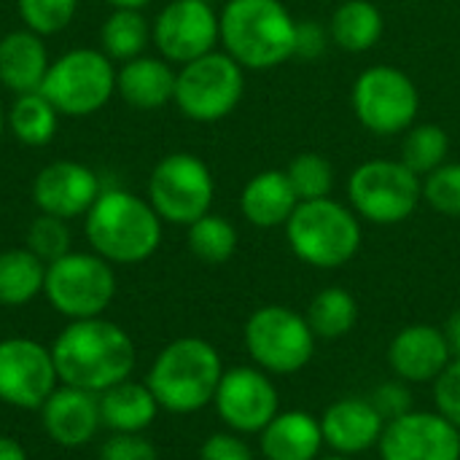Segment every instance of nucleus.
Segmentation results:
<instances>
[{
    "label": "nucleus",
    "instance_id": "f257e3e1",
    "mask_svg": "<svg viewBox=\"0 0 460 460\" xmlns=\"http://www.w3.org/2000/svg\"><path fill=\"white\" fill-rule=\"evenodd\" d=\"M51 358L62 385L102 394L132 377L137 350L127 329L100 315L70 321L51 342Z\"/></svg>",
    "mask_w": 460,
    "mask_h": 460
},
{
    "label": "nucleus",
    "instance_id": "f03ea898",
    "mask_svg": "<svg viewBox=\"0 0 460 460\" xmlns=\"http://www.w3.org/2000/svg\"><path fill=\"white\" fill-rule=\"evenodd\" d=\"M296 19L283 0H226L218 13L224 51L243 70H272L296 54Z\"/></svg>",
    "mask_w": 460,
    "mask_h": 460
},
{
    "label": "nucleus",
    "instance_id": "7ed1b4c3",
    "mask_svg": "<svg viewBox=\"0 0 460 460\" xmlns=\"http://www.w3.org/2000/svg\"><path fill=\"white\" fill-rule=\"evenodd\" d=\"M84 232L97 256L111 264H140L162 243V218L148 199L127 189H102L89 213Z\"/></svg>",
    "mask_w": 460,
    "mask_h": 460
},
{
    "label": "nucleus",
    "instance_id": "20e7f679",
    "mask_svg": "<svg viewBox=\"0 0 460 460\" xmlns=\"http://www.w3.org/2000/svg\"><path fill=\"white\" fill-rule=\"evenodd\" d=\"M221 377V356L208 340L178 337L156 353L146 385L151 388L159 410L191 415L213 404Z\"/></svg>",
    "mask_w": 460,
    "mask_h": 460
},
{
    "label": "nucleus",
    "instance_id": "39448f33",
    "mask_svg": "<svg viewBox=\"0 0 460 460\" xmlns=\"http://www.w3.org/2000/svg\"><path fill=\"white\" fill-rule=\"evenodd\" d=\"M361 221L353 208L326 197L299 202L286 224L294 256L315 270H337L356 259L361 248Z\"/></svg>",
    "mask_w": 460,
    "mask_h": 460
},
{
    "label": "nucleus",
    "instance_id": "423d86ee",
    "mask_svg": "<svg viewBox=\"0 0 460 460\" xmlns=\"http://www.w3.org/2000/svg\"><path fill=\"white\" fill-rule=\"evenodd\" d=\"M59 116L84 119L116 94V70L102 49H70L57 57L38 89Z\"/></svg>",
    "mask_w": 460,
    "mask_h": 460
},
{
    "label": "nucleus",
    "instance_id": "0eeeda50",
    "mask_svg": "<svg viewBox=\"0 0 460 460\" xmlns=\"http://www.w3.org/2000/svg\"><path fill=\"white\" fill-rule=\"evenodd\" d=\"M420 199V175H415L402 159L361 162L348 178V202L353 213L377 226L407 221L418 210Z\"/></svg>",
    "mask_w": 460,
    "mask_h": 460
},
{
    "label": "nucleus",
    "instance_id": "6e6552de",
    "mask_svg": "<svg viewBox=\"0 0 460 460\" xmlns=\"http://www.w3.org/2000/svg\"><path fill=\"white\" fill-rule=\"evenodd\" d=\"M43 296L67 321L100 318L116 296L113 264L94 251H70L46 264Z\"/></svg>",
    "mask_w": 460,
    "mask_h": 460
},
{
    "label": "nucleus",
    "instance_id": "1a4fd4ad",
    "mask_svg": "<svg viewBox=\"0 0 460 460\" xmlns=\"http://www.w3.org/2000/svg\"><path fill=\"white\" fill-rule=\"evenodd\" d=\"M248 356L267 375H296L315 353V334L307 318L283 305H264L251 313L243 329Z\"/></svg>",
    "mask_w": 460,
    "mask_h": 460
},
{
    "label": "nucleus",
    "instance_id": "9d476101",
    "mask_svg": "<svg viewBox=\"0 0 460 460\" xmlns=\"http://www.w3.org/2000/svg\"><path fill=\"white\" fill-rule=\"evenodd\" d=\"M245 94V70L226 54L210 51L181 65L172 102L178 111L199 124L226 119Z\"/></svg>",
    "mask_w": 460,
    "mask_h": 460
},
{
    "label": "nucleus",
    "instance_id": "9b49d317",
    "mask_svg": "<svg viewBox=\"0 0 460 460\" xmlns=\"http://www.w3.org/2000/svg\"><path fill=\"white\" fill-rule=\"evenodd\" d=\"M216 197L210 167L186 151L167 154L148 175V202L156 216L175 226H191L208 216Z\"/></svg>",
    "mask_w": 460,
    "mask_h": 460
},
{
    "label": "nucleus",
    "instance_id": "f8f14e48",
    "mask_svg": "<svg viewBox=\"0 0 460 460\" xmlns=\"http://www.w3.org/2000/svg\"><path fill=\"white\" fill-rule=\"evenodd\" d=\"M350 105L361 127L372 135H399L407 132L420 111V92L415 81L394 65H372L358 73Z\"/></svg>",
    "mask_w": 460,
    "mask_h": 460
},
{
    "label": "nucleus",
    "instance_id": "ddd939ff",
    "mask_svg": "<svg viewBox=\"0 0 460 460\" xmlns=\"http://www.w3.org/2000/svg\"><path fill=\"white\" fill-rule=\"evenodd\" d=\"M59 385L51 348L30 337L0 340V402L13 410H40Z\"/></svg>",
    "mask_w": 460,
    "mask_h": 460
},
{
    "label": "nucleus",
    "instance_id": "4468645a",
    "mask_svg": "<svg viewBox=\"0 0 460 460\" xmlns=\"http://www.w3.org/2000/svg\"><path fill=\"white\" fill-rule=\"evenodd\" d=\"M213 407L221 423L234 434H261L280 412V396L272 377L259 367H232L216 388Z\"/></svg>",
    "mask_w": 460,
    "mask_h": 460
},
{
    "label": "nucleus",
    "instance_id": "2eb2a0df",
    "mask_svg": "<svg viewBox=\"0 0 460 460\" xmlns=\"http://www.w3.org/2000/svg\"><path fill=\"white\" fill-rule=\"evenodd\" d=\"M151 40L170 65H186L216 51L218 13L210 0H170L151 24Z\"/></svg>",
    "mask_w": 460,
    "mask_h": 460
},
{
    "label": "nucleus",
    "instance_id": "dca6fc26",
    "mask_svg": "<svg viewBox=\"0 0 460 460\" xmlns=\"http://www.w3.org/2000/svg\"><path fill=\"white\" fill-rule=\"evenodd\" d=\"M383 460H460V431L437 410L388 420L377 445Z\"/></svg>",
    "mask_w": 460,
    "mask_h": 460
},
{
    "label": "nucleus",
    "instance_id": "f3484780",
    "mask_svg": "<svg viewBox=\"0 0 460 460\" xmlns=\"http://www.w3.org/2000/svg\"><path fill=\"white\" fill-rule=\"evenodd\" d=\"M102 183L97 172L81 162L59 159L46 164L32 181V202L40 213L57 216L62 221L86 216L100 197Z\"/></svg>",
    "mask_w": 460,
    "mask_h": 460
},
{
    "label": "nucleus",
    "instance_id": "a211bd4d",
    "mask_svg": "<svg viewBox=\"0 0 460 460\" xmlns=\"http://www.w3.org/2000/svg\"><path fill=\"white\" fill-rule=\"evenodd\" d=\"M38 412H40V426L46 437L65 450L89 445L102 429L97 394L84 391V388L59 383Z\"/></svg>",
    "mask_w": 460,
    "mask_h": 460
},
{
    "label": "nucleus",
    "instance_id": "6ab92c4d",
    "mask_svg": "<svg viewBox=\"0 0 460 460\" xmlns=\"http://www.w3.org/2000/svg\"><path fill=\"white\" fill-rule=\"evenodd\" d=\"M450 361L445 332L431 323L404 326L388 345V367L404 383H434Z\"/></svg>",
    "mask_w": 460,
    "mask_h": 460
},
{
    "label": "nucleus",
    "instance_id": "aec40b11",
    "mask_svg": "<svg viewBox=\"0 0 460 460\" xmlns=\"http://www.w3.org/2000/svg\"><path fill=\"white\" fill-rule=\"evenodd\" d=\"M385 420L375 410L369 399L345 396L329 404L321 415L323 445H329L337 456H361L380 445Z\"/></svg>",
    "mask_w": 460,
    "mask_h": 460
},
{
    "label": "nucleus",
    "instance_id": "412c9836",
    "mask_svg": "<svg viewBox=\"0 0 460 460\" xmlns=\"http://www.w3.org/2000/svg\"><path fill=\"white\" fill-rule=\"evenodd\" d=\"M178 73L164 57H135L116 70V94L135 111H159L175 97Z\"/></svg>",
    "mask_w": 460,
    "mask_h": 460
},
{
    "label": "nucleus",
    "instance_id": "4be33fe9",
    "mask_svg": "<svg viewBox=\"0 0 460 460\" xmlns=\"http://www.w3.org/2000/svg\"><path fill=\"white\" fill-rule=\"evenodd\" d=\"M264 460H318L323 447L321 418L305 410L278 412L259 434Z\"/></svg>",
    "mask_w": 460,
    "mask_h": 460
},
{
    "label": "nucleus",
    "instance_id": "5701e85b",
    "mask_svg": "<svg viewBox=\"0 0 460 460\" xmlns=\"http://www.w3.org/2000/svg\"><path fill=\"white\" fill-rule=\"evenodd\" d=\"M299 205L286 170H261L240 191V213L259 229L286 226Z\"/></svg>",
    "mask_w": 460,
    "mask_h": 460
},
{
    "label": "nucleus",
    "instance_id": "b1692460",
    "mask_svg": "<svg viewBox=\"0 0 460 460\" xmlns=\"http://www.w3.org/2000/svg\"><path fill=\"white\" fill-rule=\"evenodd\" d=\"M51 59L43 38L32 30H11L0 38V84L13 94L38 92Z\"/></svg>",
    "mask_w": 460,
    "mask_h": 460
},
{
    "label": "nucleus",
    "instance_id": "393cba45",
    "mask_svg": "<svg viewBox=\"0 0 460 460\" xmlns=\"http://www.w3.org/2000/svg\"><path fill=\"white\" fill-rule=\"evenodd\" d=\"M97 402L100 420L111 434H143L159 415L151 388L146 383H135L132 377L97 394Z\"/></svg>",
    "mask_w": 460,
    "mask_h": 460
},
{
    "label": "nucleus",
    "instance_id": "a878e982",
    "mask_svg": "<svg viewBox=\"0 0 460 460\" xmlns=\"http://www.w3.org/2000/svg\"><path fill=\"white\" fill-rule=\"evenodd\" d=\"M383 11L369 0H342L329 19V38L348 54H364L383 38Z\"/></svg>",
    "mask_w": 460,
    "mask_h": 460
},
{
    "label": "nucleus",
    "instance_id": "bb28decb",
    "mask_svg": "<svg viewBox=\"0 0 460 460\" xmlns=\"http://www.w3.org/2000/svg\"><path fill=\"white\" fill-rule=\"evenodd\" d=\"M46 264L30 248H8L0 253V305L24 307L43 294Z\"/></svg>",
    "mask_w": 460,
    "mask_h": 460
},
{
    "label": "nucleus",
    "instance_id": "cd10ccee",
    "mask_svg": "<svg viewBox=\"0 0 460 460\" xmlns=\"http://www.w3.org/2000/svg\"><path fill=\"white\" fill-rule=\"evenodd\" d=\"M57 124H59V113L40 92L16 94V100L5 113V127L11 129V135L32 148L49 146L57 135Z\"/></svg>",
    "mask_w": 460,
    "mask_h": 460
},
{
    "label": "nucleus",
    "instance_id": "c85d7f7f",
    "mask_svg": "<svg viewBox=\"0 0 460 460\" xmlns=\"http://www.w3.org/2000/svg\"><path fill=\"white\" fill-rule=\"evenodd\" d=\"M305 318L315 340H342L358 321V302L342 286H329L313 296Z\"/></svg>",
    "mask_w": 460,
    "mask_h": 460
},
{
    "label": "nucleus",
    "instance_id": "c756f323",
    "mask_svg": "<svg viewBox=\"0 0 460 460\" xmlns=\"http://www.w3.org/2000/svg\"><path fill=\"white\" fill-rule=\"evenodd\" d=\"M151 40V24L143 11L132 8H113V13L100 27V43L108 59L129 62L146 51Z\"/></svg>",
    "mask_w": 460,
    "mask_h": 460
},
{
    "label": "nucleus",
    "instance_id": "7c9ffc66",
    "mask_svg": "<svg viewBox=\"0 0 460 460\" xmlns=\"http://www.w3.org/2000/svg\"><path fill=\"white\" fill-rule=\"evenodd\" d=\"M450 135L439 124H412L402 140V162L415 175H429L447 162Z\"/></svg>",
    "mask_w": 460,
    "mask_h": 460
},
{
    "label": "nucleus",
    "instance_id": "2f4dec72",
    "mask_svg": "<svg viewBox=\"0 0 460 460\" xmlns=\"http://www.w3.org/2000/svg\"><path fill=\"white\" fill-rule=\"evenodd\" d=\"M237 229L229 218L224 216H216V213H208L202 218H197L191 226H189V234H186V243H189V251L205 261V264H224L234 256L237 251Z\"/></svg>",
    "mask_w": 460,
    "mask_h": 460
},
{
    "label": "nucleus",
    "instance_id": "473e14b6",
    "mask_svg": "<svg viewBox=\"0 0 460 460\" xmlns=\"http://www.w3.org/2000/svg\"><path fill=\"white\" fill-rule=\"evenodd\" d=\"M288 183L296 191L299 202L326 199L334 189V164L315 151L296 154L286 167Z\"/></svg>",
    "mask_w": 460,
    "mask_h": 460
},
{
    "label": "nucleus",
    "instance_id": "72a5a7b5",
    "mask_svg": "<svg viewBox=\"0 0 460 460\" xmlns=\"http://www.w3.org/2000/svg\"><path fill=\"white\" fill-rule=\"evenodd\" d=\"M16 8L24 27L46 38L62 32L73 22L78 0H16Z\"/></svg>",
    "mask_w": 460,
    "mask_h": 460
},
{
    "label": "nucleus",
    "instance_id": "f704fd0d",
    "mask_svg": "<svg viewBox=\"0 0 460 460\" xmlns=\"http://www.w3.org/2000/svg\"><path fill=\"white\" fill-rule=\"evenodd\" d=\"M27 248L43 264H51V261L62 259L65 253H70V229H67V221H62L57 216L40 213L30 224V229H27Z\"/></svg>",
    "mask_w": 460,
    "mask_h": 460
},
{
    "label": "nucleus",
    "instance_id": "c9c22d12",
    "mask_svg": "<svg viewBox=\"0 0 460 460\" xmlns=\"http://www.w3.org/2000/svg\"><path fill=\"white\" fill-rule=\"evenodd\" d=\"M423 199L442 216L460 218V162H445L423 181Z\"/></svg>",
    "mask_w": 460,
    "mask_h": 460
},
{
    "label": "nucleus",
    "instance_id": "e433bc0d",
    "mask_svg": "<svg viewBox=\"0 0 460 460\" xmlns=\"http://www.w3.org/2000/svg\"><path fill=\"white\" fill-rule=\"evenodd\" d=\"M434 404L437 412L450 420L460 431V361L453 358L447 369L434 380Z\"/></svg>",
    "mask_w": 460,
    "mask_h": 460
},
{
    "label": "nucleus",
    "instance_id": "4c0bfd02",
    "mask_svg": "<svg viewBox=\"0 0 460 460\" xmlns=\"http://www.w3.org/2000/svg\"><path fill=\"white\" fill-rule=\"evenodd\" d=\"M100 460H159V453L143 434H111L100 447Z\"/></svg>",
    "mask_w": 460,
    "mask_h": 460
},
{
    "label": "nucleus",
    "instance_id": "58836bf2",
    "mask_svg": "<svg viewBox=\"0 0 460 460\" xmlns=\"http://www.w3.org/2000/svg\"><path fill=\"white\" fill-rule=\"evenodd\" d=\"M410 383L404 380H388L383 385H377V391L369 396V402L375 404V410L380 412V418L388 423V420H396L407 412H412V394L407 388Z\"/></svg>",
    "mask_w": 460,
    "mask_h": 460
},
{
    "label": "nucleus",
    "instance_id": "ea45409f",
    "mask_svg": "<svg viewBox=\"0 0 460 460\" xmlns=\"http://www.w3.org/2000/svg\"><path fill=\"white\" fill-rule=\"evenodd\" d=\"M199 460H253V450H251V445L245 442L243 434L218 431V434H210L202 442Z\"/></svg>",
    "mask_w": 460,
    "mask_h": 460
},
{
    "label": "nucleus",
    "instance_id": "a19ab883",
    "mask_svg": "<svg viewBox=\"0 0 460 460\" xmlns=\"http://www.w3.org/2000/svg\"><path fill=\"white\" fill-rule=\"evenodd\" d=\"M332 38H329V27L323 30L321 24H315V22H299L296 24V54L294 57H310V59H315L318 54H323V49H326V43H329Z\"/></svg>",
    "mask_w": 460,
    "mask_h": 460
},
{
    "label": "nucleus",
    "instance_id": "79ce46f5",
    "mask_svg": "<svg viewBox=\"0 0 460 460\" xmlns=\"http://www.w3.org/2000/svg\"><path fill=\"white\" fill-rule=\"evenodd\" d=\"M442 332H445V340H447L450 356L460 361V310H456V313L447 318V323L442 326Z\"/></svg>",
    "mask_w": 460,
    "mask_h": 460
},
{
    "label": "nucleus",
    "instance_id": "37998d69",
    "mask_svg": "<svg viewBox=\"0 0 460 460\" xmlns=\"http://www.w3.org/2000/svg\"><path fill=\"white\" fill-rule=\"evenodd\" d=\"M0 460H30V458H27V450H24L13 437L0 434Z\"/></svg>",
    "mask_w": 460,
    "mask_h": 460
},
{
    "label": "nucleus",
    "instance_id": "c03bdc74",
    "mask_svg": "<svg viewBox=\"0 0 460 460\" xmlns=\"http://www.w3.org/2000/svg\"><path fill=\"white\" fill-rule=\"evenodd\" d=\"M111 8H132V11H143L151 0H105Z\"/></svg>",
    "mask_w": 460,
    "mask_h": 460
},
{
    "label": "nucleus",
    "instance_id": "a18cd8bd",
    "mask_svg": "<svg viewBox=\"0 0 460 460\" xmlns=\"http://www.w3.org/2000/svg\"><path fill=\"white\" fill-rule=\"evenodd\" d=\"M3 132H5V113H3V105H0V137H3Z\"/></svg>",
    "mask_w": 460,
    "mask_h": 460
},
{
    "label": "nucleus",
    "instance_id": "49530a36",
    "mask_svg": "<svg viewBox=\"0 0 460 460\" xmlns=\"http://www.w3.org/2000/svg\"><path fill=\"white\" fill-rule=\"evenodd\" d=\"M318 460H353V458H348V456H337V453H334V456H326V458H318Z\"/></svg>",
    "mask_w": 460,
    "mask_h": 460
}]
</instances>
